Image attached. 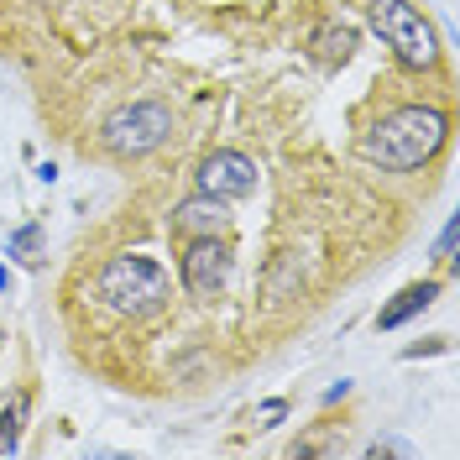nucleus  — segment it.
Segmentation results:
<instances>
[{"instance_id": "obj_1", "label": "nucleus", "mask_w": 460, "mask_h": 460, "mask_svg": "<svg viewBox=\"0 0 460 460\" xmlns=\"http://www.w3.org/2000/svg\"><path fill=\"white\" fill-rule=\"evenodd\" d=\"M450 137V115L439 105H398L361 137V157L382 172H413L424 168Z\"/></svg>"}, {"instance_id": "obj_2", "label": "nucleus", "mask_w": 460, "mask_h": 460, "mask_svg": "<svg viewBox=\"0 0 460 460\" xmlns=\"http://www.w3.org/2000/svg\"><path fill=\"white\" fill-rule=\"evenodd\" d=\"M94 288H100L105 309H115V314H126V319L157 314V309L172 298V278L152 257H142V252H120V257H111L105 267H100V283Z\"/></svg>"}, {"instance_id": "obj_3", "label": "nucleus", "mask_w": 460, "mask_h": 460, "mask_svg": "<svg viewBox=\"0 0 460 460\" xmlns=\"http://www.w3.org/2000/svg\"><path fill=\"white\" fill-rule=\"evenodd\" d=\"M367 22L393 48V58H398L402 68L424 74V68L439 63V31H434V22L413 0H367Z\"/></svg>"}, {"instance_id": "obj_4", "label": "nucleus", "mask_w": 460, "mask_h": 460, "mask_svg": "<svg viewBox=\"0 0 460 460\" xmlns=\"http://www.w3.org/2000/svg\"><path fill=\"white\" fill-rule=\"evenodd\" d=\"M172 137V111L157 100H137V105H120L100 120V146L111 157H146Z\"/></svg>"}, {"instance_id": "obj_5", "label": "nucleus", "mask_w": 460, "mask_h": 460, "mask_svg": "<svg viewBox=\"0 0 460 460\" xmlns=\"http://www.w3.org/2000/svg\"><path fill=\"white\" fill-rule=\"evenodd\" d=\"M178 278L194 298H215L230 283V246L220 235H189V252L178 261Z\"/></svg>"}, {"instance_id": "obj_6", "label": "nucleus", "mask_w": 460, "mask_h": 460, "mask_svg": "<svg viewBox=\"0 0 460 460\" xmlns=\"http://www.w3.org/2000/svg\"><path fill=\"white\" fill-rule=\"evenodd\" d=\"M257 163L246 157V152H235V146H220V152H209L194 172V183H199V194H215V199H246V194H257Z\"/></svg>"}, {"instance_id": "obj_7", "label": "nucleus", "mask_w": 460, "mask_h": 460, "mask_svg": "<svg viewBox=\"0 0 460 460\" xmlns=\"http://www.w3.org/2000/svg\"><path fill=\"white\" fill-rule=\"evenodd\" d=\"M172 230L178 235H220L226 230V199L215 194H189L172 209Z\"/></svg>"}, {"instance_id": "obj_8", "label": "nucleus", "mask_w": 460, "mask_h": 460, "mask_svg": "<svg viewBox=\"0 0 460 460\" xmlns=\"http://www.w3.org/2000/svg\"><path fill=\"white\" fill-rule=\"evenodd\" d=\"M434 298H439V283H408L393 298V304H382V314H376V330H398V324H408L413 314H424Z\"/></svg>"}, {"instance_id": "obj_9", "label": "nucleus", "mask_w": 460, "mask_h": 460, "mask_svg": "<svg viewBox=\"0 0 460 460\" xmlns=\"http://www.w3.org/2000/svg\"><path fill=\"white\" fill-rule=\"evenodd\" d=\"M309 48L319 53V63H345V58L356 53V31L341 27V22H324V27L309 37Z\"/></svg>"}, {"instance_id": "obj_10", "label": "nucleus", "mask_w": 460, "mask_h": 460, "mask_svg": "<svg viewBox=\"0 0 460 460\" xmlns=\"http://www.w3.org/2000/svg\"><path fill=\"white\" fill-rule=\"evenodd\" d=\"M22 413H27V398L22 393H5L0 398V460L16 456V445H22Z\"/></svg>"}, {"instance_id": "obj_11", "label": "nucleus", "mask_w": 460, "mask_h": 460, "mask_svg": "<svg viewBox=\"0 0 460 460\" xmlns=\"http://www.w3.org/2000/svg\"><path fill=\"white\" fill-rule=\"evenodd\" d=\"M283 413H288V402H283V398H267V402L257 408V424H261V429H272V424H278Z\"/></svg>"}, {"instance_id": "obj_12", "label": "nucleus", "mask_w": 460, "mask_h": 460, "mask_svg": "<svg viewBox=\"0 0 460 460\" xmlns=\"http://www.w3.org/2000/svg\"><path fill=\"white\" fill-rule=\"evenodd\" d=\"M37 241H42V230H37V226H27V230H16V235H11V252H31Z\"/></svg>"}, {"instance_id": "obj_13", "label": "nucleus", "mask_w": 460, "mask_h": 460, "mask_svg": "<svg viewBox=\"0 0 460 460\" xmlns=\"http://www.w3.org/2000/svg\"><path fill=\"white\" fill-rule=\"evenodd\" d=\"M367 456H408V445H398V439H372Z\"/></svg>"}, {"instance_id": "obj_14", "label": "nucleus", "mask_w": 460, "mask_h": 460, "mask_svg": "<svg viewBox=\"0 0 460 460\" xmlns=\"http://www.w3.org/2000/svg\"><path fill=\"white\" fill-rule=\"evenodd\" d=\"M439 257H456V226H445V235H439Z\"/></svg>"}]
</instances>
